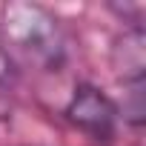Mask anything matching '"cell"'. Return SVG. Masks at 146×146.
I'll return each mask as SVG.
<instances>
[{
  "mask_svg": "<svg viewBox=\"0 0 146 146\" xmlns=\"http://www.w3.org/2000/svg\"><path fill=\"white\" fill-rule=\"evenodd\" d=\"M0 32L15 52H20L32 63H40L46 69H57L63 63V54H66L63 32L43 6H35V3L3 6Z\"/></svg>",
  "mask_w": 146,
  "mask_h": 146,
  "instance_id": "1",
  "label": "cell"
},
{
  "mask_svg": "<svg viewBox=\"0 0 146 146\" xmlns=\"http://www.w3.org/2000/svg\"><path fill=\"white\" fill-rule=\"evenodd\" d=\"M66 117L86 135H92L95 140H109L117 126V106L98 86L80 83L66 106Z\"/></svg>",
  "mask_w": 146,
  "mask_h": 146,
  "instance_id": "2",
  "label": "cell"
},
{
  "mask_svg": "<svg viewBox=\"0 0 146 146\" xmlns=\"http://www.w3.org/2000/svg\"><path fill=\"white\" fill-rule=\"evenodd\" d=\"M112 66H115L117 78H120L126 86L143 83V75H146V37H143V29H140V26L126 29V32L115 40Z\"/></svg>",
  "mask_w": 146,
  "mask_h": 146,
  "instance_id": "3",
  "label": "cell"
}]
</instances>
